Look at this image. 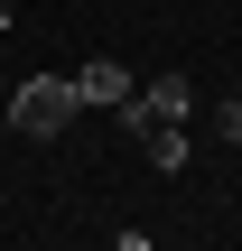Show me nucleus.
<instances>
[{"instance_id":"f257e3e1","label":"nucleus","mask_w":242,"mask_h":251,"mask_svg":"<svg viewBox=\"0 0 242 251\" xmlns=\"http://www.w3.org/2000/svg\"><path fill=\"white\" fill-rule=\"evenodd\" d=\"M0 112H9V121L28 130V140H56V130H65V121L84 112V93H75V75H28V84H19V93H9Z\"/></svg>"},{"instance_id":"f03ea898","label":"nucleus","mask_w":242,"mask_h":251,"mask_svg":"<svg viewBox=\"0 0 242 251\" xmlns=\"http://www.w3.org/2000/svg\"><path fill=\"white\" fill-rule=\"evenodd\" d=\"M187 112H196V84H187V75H159V84H131V102H121L112 121L140 140V130H187Z\"/></svg>"},{"instance_id":"7ed1b4c3","label":"nucleus","mask_w":242,"mask_h":251,"mask_svg":"<svg viewBox=\"0 0 242 251\" xmlns=\"http://www.w3.org/2000/svg\"><path fill=\"white\" fill-rule=\"evenodd\" d=\"M75 93H84V102H103V112H121V102H131V65L93 56V65H75Z\"/></svg>"},{"instance_id":"20e7f679","label":"nucleus","mask_w":242,"mask_h":251,"mask_svg":"<svg viewBox=\"0 0 242 251\" xmlns=\"http://www.w3.org/2000/svg\"><path fill=\"white\" fill-rule=\"evenodd\" d=\"M140 149H149L159 177H187V130H140Z\"/></svg>"},{"instance_id":"39448f33","label":"nucleus","mask_w":242,"mask_h":251,"mask_svg":"<svg viewBox=\"0 0 242 251\" xmlns=\"http://www.w3.org/2000/svg\"><path fill=\"white\" fill-rule=\"evenodd\" d=\"M215 130H224V140L242 149V102H215Z\"/></svg>"},{"instance_id":"423d86ee","label":"nucleus","mask_w":242,"mask_h":251,"mask_svg":"<svg viewBox=\"0 0 242 251\" xmlns=\"http://www.w3.org/2000/svg\"><path fill=\"white\" fill-rule=\"evenodd\" d=\"M112 251H159V242H149V233H140V224H131V233H121V242H112Z\"/></svg>"},{"instance_id":"0eeeda50","label":"nucleus","mask_w":242,"mask_h":251,"mask_svg":"<svg viewBox=\"0 0 242 251\" xmlns=\"http://www.w3.org/2000/svg\"><path fill=\"white\" fill-rule=\"evenodd\" d=\"M0 28H9V0H0Z\"/></svg>"},{"instance_id":"6e6552de","label":"nucleus","mask_w":242,"mask_h":251,"mask_svg":"<svg viewBox=\"0 0 242 251\" xmlns=\"http://www.w3.org/2000/svg\"><path fill=\"white\" fill-rule=\"evenodd\" d=\"M0 130H9V112H0Z\"/></svg>"}]
</instances>
